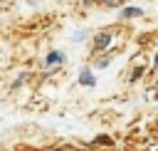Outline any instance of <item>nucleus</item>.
Masks as SVG:
<instances>
[{"label":"nucleus","instance_id":"2","mask_svg":"<svg viewBox=\"0 0 158 151\" xmlns=\"http://www.w3.org/2000/svg\"><path fill=\"white\" fill-rule=\"evenodd\" d=\"M64 62V54L62 52H49L47 54V64H62Z\"/></svg>","mask_w":158,"mask_h":151},{"label":"nucleus","instance_id":"5","mask_svg":"<svg viewBox=\"0 0 158 151\" xmlns=\"http://www.w3.org/2000/svg\"><path fill=\"white\" fill-rule=\"evenodd\" d=\"M106 2H114V0H106Z\"/></svg>","mask_w":158,"mask_h":151},{"label":"nucleus","instance_id":"6","mask_svg":"<svg viewBox=\"0 0 158 151\" xmlns=\"http://www.w3.org/2000/svg\"><path fill=\"white\" fill-rule=\"evenodd\" d=\"M156 64H158V57H156Z\"/></svg>","mask_w":158,"mask_h":151},{"label":"nucleus","instance_id":"4","mask_svg":"<svg viewBox=\"0 0 158 151\" xmlns=\"http://www.w3.org/2000/svg\"><path fill=\"white\" fill-rule=\"evenodd\" d=\"M121 17H141V7H126L121 12Z\"/></svg>","mask_w":158,"mask_h":151},{"label":"nucleus","instance_id":"3","mask_svg":"<svg viewBox=\"0 0 158 151\" xmlns=\"http://www.w3.org/2000/svg\"><path fill=\"white\" fill-rule=\"evenodd\" d=\"M79 82H81V84H86V87H94V82H96V79H94V74H91L89 69H84V72H81V77H79Z\"/></svg>","mask_w":158,"mask_h":151},{"label":"nucleus","instance_id":"1","mask_svg":"<svg viewBox=\"0 0 158 151\" xmlns=\"http://www.w3.org/2000/svg\"><path fill=\"white\" fill-rule=\"evenodd\" d=\"M109 42H111V35H109V32H101V35L96 37V50H104Z\"/></svg>","mask_w":158,"mask_h":151}]
</instances>
